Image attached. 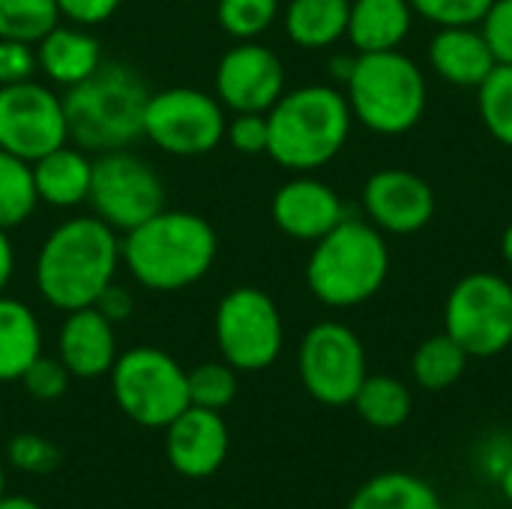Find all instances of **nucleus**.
<instances>
[{
	"mask_svg": "<svg viewBox=\"0 0 512 509\" xmlns=\"http://www.w3.org/2000/svg\"><path fill=\"white\" fill-rule=\"evenodd\" d=\"M120 264V234L99 216H75L60 222L42 240L33 282L48 306L75 312L99 300V294L117 279Z\"/></svg>",
	"mask_w": 512,
	"mask_h": 509,
	"instance_id": "1",
	"label": "nucleus"
},
{
	"mask_svg": "<svg viewBox=\"0 0 512 509\" xmlns=\"http://www.w3.org/2000/svg\"><path fill=\"white\" fill-rule=\"evenodd\" d=\"M216 252V228L189 210H159L120 240L123 267L150 291H183L201 282Z\"/></svg>",
	"mask_w": 512,
	"mask_h": 509,
	"instance_id": "2",
	"label": "nucleus"
},
{
	"mask_svg": "<svg viewBox=\"0 0 512 509\" xmlns=\"http://www.w3.org/2000/svg\"><path fill=\"white\" fill-rule=\"evenodd\" d=\"M354 114L342 90L306 84L285 90L267 111V153L291 171H315L333 162L351 138Z\"/></svg>",
	"mask_w": 512,
	"mask_h": 509,
	"instance_id": "3",
	"label": "nucleus"
},
{
	"mask_svg": "<svg viewBox=\"0 0 512 509\" xmlns=\"http://www.w3.org/2000/svg\"><path fill=\"white\" fill-rule=\"evenodd\" d=\"M150 90L126 63H102L87 81L63 96L69 141L81 150L108 153L135 144L144 135V105Z\"/></svg>",
	"mask_w": 512,
	"mask_h": 509,
	"instance_id": "4",
	"label": "nucleus"
},
{
	"mask_svg": "<svg viewBox=\"0 0 512 509\" xmlns=\"http://www.w3.org/2000/svg\"><path fill=\"white\" fill-rule=\"evenodd\" d=\"M390 276V246L369 219H342L315 240L306 261L312 297L330 309H354L372 300Z\"/></svg>",
	"mask_w": 512,
	"mask_h": 509,
	"instance_id": "5",
	"label": "nucleus"
},
{
	"mask_svg": "<svg viewBox=\"0 0 512 509\" xmlns=\"http://www.w3.org/2000/svg\"><path fill=\"white\" fill-rule=\"evenodd\" d=\"M345 90L354 120L375 135L411 132L423 120L429 102L426 75L402 51L357 54Z\"/></svg>",
	"mask_w": 512,
	"mask_h": 509,
	"instance_id": "6",
	"label": "nucleus"
},
{
	"mask_svg": "<svg viewBox=\"0 0 512 509\" xmlns=\"http://www.w3.org/2000/svg\"><path fill=\"white\" fill-rule=\"evenodd\" d=\"M108 375L117 408L144 429H165L189 408L186 369L159 348L123 351Z\"/></svg>",
	"mask_w": 512,
	"mask_h": 509,
	"instance_id": "7",
	"label": "nucleus"
},
{
	"mask_svg": "<svg viewBox=\"0 0 512 509\" xmlns=\"http://www.w3.org/2000/svg\"><path fill=\"white\" fill-rule=\"evenodd\" d=\"M444 333L468 357H498L512 345V285L498 273L462 276L444 303Z\"/></svg>",
	"mask_w": 512,
	"mask_h": 509,
	"instance_id": "8",
	"label": "nucleus"
},
{
	"mask_svg": "<svg viewBox=\"0 0 512 509\" xmlns=\"http://www.w3.org/2000/svg\"><path fill=\"white\" fill-rule=\"evenodd\" d=\"M216 345L222 360L237 372L270 369L285 345V327L279 306L261 288L243 285L228 291L213 318Z\"/></svg>",
	"mask_w": 512,
	"mask_h": 509,
	"instance_id": "9",
	"label": "nucleus"
},
{
	"mask_svg": "<svg viewBox=\"0 0 512 509\" xmlns=\"http://www.w3.org/2000/svg\"><path fill=\"white\" fill-rule=\"evenodd\" d=\"M87 201L93 204V216L117 234H126L165 210V183L147 159L129 153L126 147L108 150L93 159Z\"/></svg>",
	"mask_w": 512,
	"mask_h": 509,
	"instance_id": "10",
	"label": "nucleus"
},
{
	"mask_svg": "<svg viewBox=\"0 0 512 509\" xmlns=\"http://www.w3.org/2000/svg\"><path fill=\"white\" fill-rule=\"evenodd\" d=\"M225 105L195 87L150 93L144 105V138L171 156H204L225 138Z\"/></svg>",
	"mask_w": 512,
	"mask_h": 509,
	"instance_id": "11",
	"label": "nucleus"
},
{
	"mask_svg": "<svg viewBox=\"0 0 512 509\" xmlns=\"http://www.w3.org/2000/svg\"><path fill=\"white\" fill-rule=\"evenodd\" d=\"M297 369L306 393L327 408L351 405L369 375L360 336L339 321H321L303 336Z\"/></svg>",
	"mask_w": 512,
	"mask_h": 509,
	"instance_id": "12",
	"label": "nucleus"
},
{
	"mask_svg": "<svg viewBox=\"0 0 512 509\" xmlns=\"http://www.w3.org/2000/svg\"><path fill=\"white\" fill-rule=\"evenodd\" d=\"M63 144H69L63 96L33 78L0 87V150L33 165Z\"/></svg>",
	"mask_w": 512,
	"mask_h": 509,
	"instance_id": "13",
	"label": "nucleus"
},
{
	"mask_svg": "<svg viewBox=\"0 0 512 509\" xmlns=\"http://www.w3.org/2000/svg\"><path fill=\"white\" fill-rule=\"evenodd\" d=\"M285 93V66L276 51L249 39L222 54L216 66V99L240 111L267 114Z\"/></svg>",
	"mask_w": 512,
	"mask_h": 509,
	"instance_id": "14",
	"label": "nucleus"
},
{
	"mask_svg": "<svg viewBox=\"0 0 512 509\" xmlns=\"http://www.w3.org/2000/svg\"><path fill=\"white\" fill-rule=\"evenodd\" d=\"M432 186L408 168H381L363 186L366 219L381 234H417L435 216Z\"/></svg>",
	"mask_w": 512,
	"mask_h": 509,
	"instance_id": "15",
	"label": "nucleus"
},
{
	"mask_svg": "<svg viewBox=\"0 0 512 509\" xmlns=\"http://www.w3.org/2000/svg\"><path fill=\"white\" fill-rule=\"evenodd\" d=\"M231 435L222 411L189 405L165 426V456L168 465L186 480L213 477L228 459Z\"/></svg>",
	"mask_w": 512,
	"mask_h": 509,
	"instance_id": "16",
	"label": "nucleus"
},
{
	"mask_svg": "<svg viewBox=\"0 0 512 509\" xmlns=\"http://www.w3.org/2000/svg\"><path fill=\"white\" fill-rule=\"evenodd\" d=\"M273 222L282 234L315 243L345 219L342 198L333 186L315 177H294L282 183L270 204Z\"/></svg>",
	"mask_w": 512,
	"mask_h": 509,
	"instance_id": "17",
	"label": "nucleus"
},
{
	"mask_svg": "<svg viewBox=\"0 0 512 509\" xmlns=\"http://www.w3.org/2000/svg\"><path fill=\"white\" fill-rule=\"evenodd\" d=\"M57 357L72 378L93 381L108 375L114 360L120 357L114 324L96 306L66 312V321L57 336Z\"/></svg>",
	"mask_w": 512,
	"mask_h": 509,
	"instance_id": "18",
	"label": "nucleus"
},
{
	"mask_svg": "<svg viewBox=\"0 0 512 509\" xmlns=\"http://www.w3.org/2000/svg\"><path fill=\"white\" fill-rule=\"evenodd\" d=\"M429 63L453 87H480L498 66L483 27H441L429 42Z\"/></svg>",
	"mask_w": 512,
	"mask_h": 509,
	"instance_id": "19",
	"label": "nucleus"
},
{
	"mask_svg": "<svg viewBox=\"0 0 512 509\" xmlns=\"http://www.w3.org/2000/svg\"><path fill=\"white\" fill-rule=\"evenodd\" d=\"M36 60L48 81L63 84L66 90L87 81L102 66V45L93 33L72 24H57L48 36L36 42Z\"/></svg>",
	"mask_w": 512,
	"mask_h": 509,
	"instance_id": "20",
	"label": "nucleus"
},
{
	"mask_svg": "<svg viewBox=\"0 0 512 509\" xmlns=\"http://www.w3.org/2000/svg\"><path fill=\"white\" fill-rule=\"evenodd\" d=\"M414 24L408 0H351L348 9V42L357 54L399 51Z\"/></svg>",
	"mask_w": 512,
	"mask_h": 509,
	"instance_id": "21",
	"label": "nucleus"
},
{
	"mask_svg": "<svg viewBox=\"0 0 512 509\" xmlns=\"http://www.w3.org/2000/svg\"><path fill=\"white\" fill-rule=\"evenodd\" d=\"M90 180H93V159L87 156V150L72 144H63L33 162L36 195L42 204L57 210L84 204L90 195Z\"/></svg>",
	"mask_w": 512,
	"mask_h": 509,
	"instance_id": "22",
	"label": "nucleus"
},
{
	"mask_svg": "<svg viewBox=\"0 0 512 509\" xmlns=\"http://www.w3.org/2000/svg\"><path fill=\"white\" fill-rule=\"evenodd\" d=\"M42 354V327L36 312L0 294V384L21 381L30 363Z\"/></svg>",
	"mask_w": 512,
	"mask_h": 509,
	"instance_id": "23",
	"label": "nucleus"
},
{
	"mask_svg": "<svg viewBox=\"0 0 512 509\" xmlns=\"http://www.w3.org/2000/svg\"><path fill=\"white\" fill-rule=\"evenodd\" d=\"M351 0H291L285 9V33L294 45L318 51L345 39Z\"/></svg>",
	"mask_w": 512,
	"mask_h": 509,
	"instance_id": "24",
	"label": "nucleus"
},
{
	"mask_svg": "<svg viewBox=\"0 0 512 509\" xmlns=\"http://www.w3.org/2000/svg\"><path fill=\"white\" fill-rule=\"evenodd\" d=\"M348 509H447L441 495L417 474L384 471L366 480L348 501Z\"/></svg>",
	"mask_w": 512,
	"mask_h": 509,
	"instance_id": "25",
	"label": "nucleus"
},
{
	"mask_svg": "<svg viewBox=\"0 0 512 509\" xmlns=\"http://www.w3.org/2000/svg\"><path fill=\"white\" fill-rule=\"evenodd\" d=\"M354 411L372 429H399L411 417V390L390 375H366L354 396Z\"/></svg>",
	"mask_w": 512,
	"mask_h": 509,
	"instance_id": "26",
	"label": "nucleus"
},
{
	"mask_svg": "<svg viewBox=\"0 0 512 509\" xmlns=\"http://www.w3.org/2000/svg\"><path fill=\"white\" fill-rule=\"evenodd\" d=\"M468 351L450 336V333H438L429 336L411 357V375L414 381L429 390V393H441L447 387H453L465 369H468Z\"/></svg>",
	"mask_w": 512,
	"mask_h": 509,
	"instance_id": "27",
	"label": "nucleus"
},
{
	"mask_svg": "<svg viewBox=\"0 0 512 509\" xmlns=\"http://www.w3.org/2000/svg\"><path fill=\"white\" fill-rule=\"evenodd\" d=\"M39 204L36 183H33V165L0 150V228H18L24 225Z\"/></svg>",
	"mask_w": 512,
	"mask_h": 509,
	"instance_id": "28",
	"label": "nucleus"
},
{
	"mask_svg": "<svg viewBox=\"0 0 512 509\" xmlns=\"http://www.w3.org/2000/svg\"><path fill=\"white\" fill-rule=\"evenodd\" d=\"M477 111L486 132L512 147V63H498L477 87Z\"/></svg>",
	"mask_w": 512,
	"mask_h": 509,
	"instance_id": "29",
	"label": "nucleus"
},
{
	"mask_svg": "<svg viewBox=\"0 0 512 509\" xmlns=\"http://www.w3.org/2000/svg\"><path fill=\"white\" fill-rule=\"evenodd\" d=\"M57 0H0V39L36 45L60 24Z\"/></svg>",
	"mask_w": 512,
	"mask_h": 509,
	"instance_id": "30",
	"label": "nucleus"
},
{
	"mask_svg": "<svg viewBox=\"0 0 512 509\" xmlns=\"http://www.w3.org/2000/svg\"><path fill=\"white\" fill-rule=\"evenodd\" d=\"M279 15V0H219L216 21L237 42L258 39L273 27Z\"/></svg>",
	"mask_w": 512,
	"mask_h": 509,
	"instance_id": "31",
	"label": "nucleus"
},
{
	"mask_svg": "<svg viewBox=\"0 0 512 509\" xmlns=\"http://www.w3.org/2000/svg\"><path fill=\"white\" fill-rule=\"evenodd\" d=\"M189 378V405L198 408H210V411H222L237 399L240 381H237V369L222 363H201L192 372H186Z\"/></svg>",
	"mask_w": 512,
	"mask_h": 509,
	"instance_id": "32",
	"label": "nucleus"
},
{
	"mask_svg": "<svg viewBox=\"0 0 512 509\" xmlns=\"http://www.w3.org/2000/svg\"><path fill=\"white\" fill-rule=\"evenodd\" d=\"M414 15L438 27H477L495 0H408Z\"/></svg>",
	"mask_w": 512,
	"mask_h": 509,
	"instance_id": "33",
	"label": "nucleus"
},
{
	"mask_svg": "<svg viewBox=\"0 0 512 509\" xmlns=\"http://www.w3.org/2000/svg\"><path fill=\"white\" fill-rule=\"evenodd\" d=\"M6 459H9V465L15 471L42 477V474H51L60 465V450L42 435L21 432L6 444Z\"/></svg>",
	"mask_w": 512,
	"mask_h": 509,
	"instance_id": "34",
	"label": "nucleus"
},
{
	"mask_svg": "<svg viewBox=\"0 0 512 509\" xmlns=\"http://www.w3.org/2000/svg\"><path fill=\"white\" fill-rule=\"evenodd\" d=\"M69 381H72V375H69V369L60 363V357H45V354H39V357L30 363V369L21 375L24 390H27L36 402H57V399H63L66 390H69Z\"/></svg>",
	"mask_w": 512,
	"mask_h": 509,
	"instance_id": "35",
	"label": "nucleus"
},
{
	"mask_svg": "<svg viewBox=\"0 0 512 509\" xmlns=\"http://www.w3.org/2000/svg\"><path fill=\"white\" fill-rule=\"evenodd\" d=\"M225 138L243 156L267 153V144H270L267 114H258V111H240V114H234L228 120V126H225Z\"/></svg>",
	"mask_w": 512,
	"mask_h": 509,
	"instance_id": "36",
	"label": "nucleus"
},
{
	"mask_svg": "<svg viewBox=\"0 0 512 509\" xmlns=\"http://www.w3.org/2000/svg\"><path fill=\"white\" fill-rule=\"evenodd\" d=\"M39 69L36 45L18 39H0V87L30 81Z\"/></svg>",
	"mask_w": 512,
	"mask_h": 509,
	"instance_id": "37",
	"label": "nucleus"
},
{
	"mask_svg": "<svg viewBox=\"0 0 512 509\" xmlns=\"http://www.w3.org/2000/svg\"><path fill=\"white\" fill-rule=\"evenodd\" d=\"M480 27L498 63H512V0H495Z\"/></svg>",
	"mask_w": 512,
	"mask_h": 509,
	"instance_id": "38",
	"label": "nucleus"
},
{
	"mask_svg": "<svg viewBox=\"0 0 512 509\" xmlns=\"http://www.w3.org/2000/svg\"><path fill=\"white\" fill-rule=\"evenodd\" d=\"M123 6V0H57V9L63 18H69L78 27H93L108 21L117 9Z\"/></svg>",
	"mask_w": 512,
	"mask_h": 509,
	"instance_id": "39",
	"label": "nucleus"
},
{
	"mask_svg": "<svg viewBox=\"0 0 512 509\" xmlns=\"http://www.w3.org/2000/svg\"><path fill=\"white\" fill-rule=\"evenodd\" d=\"M111 324H123V321H129L132 318V312H135V300H132V291L129 288H123L117 279L99 294V300L93 303Z\"/></svg>",
	"mask_w": 512,
	"mask_h": 509,
	"instance_id": "40",
	"label": "nucleus"
},
{
	"mask_svg": "<svg viewBox=\"0 0 512 509\" xmlns=\"http://www.w3.org/2000/svg\"><path fill=\"white\" fill-rule=\"evenodd\" d=\"M15 273V249H12V240H9V231L0 228V294L6 291L9 279Z\"/></svg>",
	"mask_w": 512,
	"mask_h": 509,
	"instance_id": "41",
	"label": "nucleus"
},
{
	"mask_svg": "<svg viewBox=\"0 0 512 509\" xmlns=\"http://www.w3.org/2000/svg\"><path fill=\"white\" fill-rule=\"evenodd\" d=\"M354 60H357V54H336V57L330 60V75H333L339 84H345V81L351 78V72H354Z\"/></svg>",
	"mask_w": 512,
	"mask_h": 509,
	"instance_id": "42",
	"label": "nucleus"
},
{
	"mask_svg": "<svg viewBox=\"0 0 512 509\" xmlns=\"http://www.w3.org/2000/svg\"><path fill=\"white\" fill-rule=\"evenodd\" d=\"M0 509H42L36 501L24 498V495H3L0 498Z\"/></svg>",
	"mask_w": 512,
	"mask_h": 509,
	"instance_id": "43",
	"label": "nucleus"
},
{
	"mask_svg": "<svg viewBox=\"0 0 512 509\" xmlns=\"http://www.w3.org/2000/svg\"><path fill=\"white\" fill-rule=\"evenodd\" d=\"M498 486H501V495H504V501L512 507V459L504 465V471L498 474Z\"/></svg>",
	"mask_w": 512,
	"mask_h": 509,
	"instance_id": "44",
	"label": "nucleus"
},
{
	"mask_svg": "<svg viewBox=\"0 0 512 509\" xmlns=\"http://www.w3.org/2000/svg\"><path fill=\"white\" fill-rule=\"evenodd\" d=\"M501 258H504V264L512 270V222L504 228V234H501Z\"/></svg>",
	"mask_w": 512,
	"mask_h": 509,
	"instance_id": "45",
	"label": "nucleus"
},
{
	"mask_svg": "<svg viewBox=\"0 0 512 509\" xmlns=\"http://www.w3.org/2000/svg\"><path fill=\"white\" fill-rule=\"evenodd\" d=\"M6 495V471H3V465H0V498Z\"/></svg>",
	"mask_w": 512,
	"mask_h": 509,
	"instance_id": "46",
	"label": "nucleus"
}]
</instances>
